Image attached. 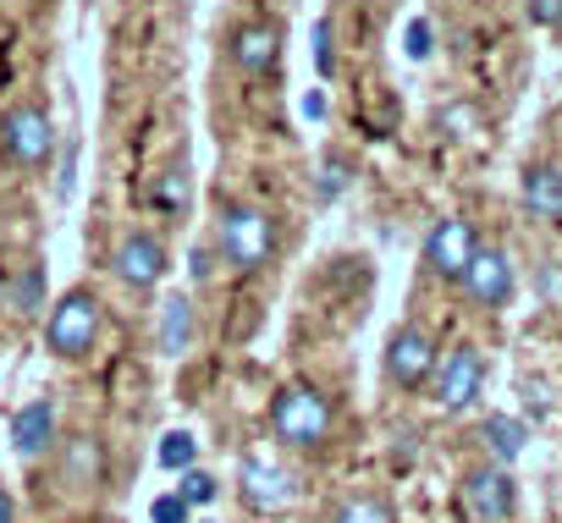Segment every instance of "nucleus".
<instances>
[{"label": "nucleus", "mask_w": 562, "mask_h": 523, "mask_svg": "<svg viewBox=\"0 0 562 523\" xmlns=\"http://www.w3.org/2000/svg\"><path fill=\"white\" fill-rule=\"evenodd\" d=\"M40 287H45V282H40V265H23V276H18V309H23V315L40 309Z\"/></svg>", "instance_id": "4be33fe9"}, {"label": "nucleus", "mask_w": 562, "mask_h": 523, "mask_svg": "<svg viewBox=\"0 0 562 523\" xmlns=\"http://www.w3.org/2000/svg\"><path fill=\"white\" fill-rule=\"evenodd\" d=\"M480 386H485V353H480L474 342L452 348L447 364H441V380H436V402H441L447 413H463V408H474Z\"/></svg>", "instance_id": "6e6552de"}, {"label": "nucleus", "mask_w": 562, "mask_h": 523, "mask_svg": "<svg viewBox=\"0 0 562 523\" xmlns=\"http://www.w3.org/2000/svg\"><path fill=\"white\" fill-rule=\"evenodd\" d=\"M474 253H480V237H474V226L458 220V215L436 220L430 237H425V265H430V276H441V282H463V271L474 265Z\"/></svg>", "instance_id": "39448f33"}, {"label": "nucleus", "mask_w": 562, "mask_h": 523, "mask_svg": "<svg viewBox=\"0 0 562 523\" xmlns=\"http://www.w3.org/2000/svg\"><path fill=\"white\" fill-rule=\"evenodd\" d=\"M182 501H188V507H204V501H215V479H210V474H193V468H182Z\"/></svg>", "instance_id": "412c9836"}, {"label": "nucleus", "mask_w": 562, "mask_h": 523, "mask_svg": "<svg viewBox=\"0 0 562 523\" xmlns=\"http://www.w3.org/2000/svg\"><path fill=\"white\" fill-rule=\"evenodd\" d=\"M430 369H436V342L419 326L392 331V342H386V380L403 386V391H419L430 380Z\"/></svg>", "instance_id": "0eeeda50"}, {"label": "nucleus", "mask_w": 562, "mask_h": 523, "mask_svg": "<svg viewBox=\"0 0 562 523\" xmlns=\"http://www.w3.org/2000/svg\"><path fill=\"white\" fill-rule=\"evenodd\" d=\"M480 309H502V304H513V293H518V276H513V259L502 253V248H480L474 253V265L463 271V282H458Z\"/></svg>", "instance_id": "1a4fd4ad"}, {"label": "nucleus", "mask_w": 562, "mask_h": 523, "mask_svg": "<svg viewBox=\"0 0 562 523\" xmlns=\"http://www.w3.org/2000/svg\"><path fill=\"white\" fill-rule=\"evenodd\" d=\"M342 187H348V160L342 155H326V166H321V198L331 204Z\"/></svg>", "instance_id": "aec40b11"}, {"label": "nucleus", "mask_w": 562, "mask_h": 523, "mask_svg": "<svg viewBox=\"0 0 562 523\" xmlns=\"http://www.w3.org/2000/svg\"><path fill=\"white\" fill-rule=\"evenodd\" d=\"M529 23L535 29H557L562 23V0H529Z\"/></svg>", "instance_id": "b1692460"}, {"label": "nucleus", "mask_w": 562, "mask_h": 523, "mask_svg": "<svg viewBox=\"0 0 562 523\" xmlns=\"http://www.w3.org/2000/svg\"><path fill=\"white\" fill-rule=\"evenodd\" d=\"M270 430L288 446H321L331 435V402L315 386H288L270 402Z\"/></svg>", "instance_id": "f03ea898"}, {"label": "nucleus", "mask_w": 562, "mask_h": 523, "mask_svg": "<svg viewBox=\"0 0 562 523\" xmlns=\"http://www.w3.org/2000/svg\"><path fill=\"white\" fill-rule=\"evenodd\" d=\"M182 198H188V182H182V177H166V182H160V204H166V209H177Z\"/></svg>", "instance_id": "cd10ccee"}, {"label": "nucleus", "mask_w": 562, "mask_h": 523, "mask_svg": "<svg viewBox=\"0 0 562 523\" xmlns=\"http://www.w3.org/2000/svg\"><path fill=\"white\" fill-rule=\"evenodd\" d=\"M116 276L127 282V287H138V293H149L160 276H166V248L149 237V231H133V237H122V248H116Z\"/></svg>", "instance_id": "9b49d317"}, {"label": "nucleus", "mask_w": 562, "mask_h": 523, "mask_svg": "<svg viewBox=\"0 0 562 523\" xmlns=\"http://www.w3.org/2000/svg\"><path fill=\"white\" fill-rule=\"evenodd\" d=\"M463 512H469L474 523H507V518L518 512L513 474H507V468H491V463L469 468V474H463Z\"/></svg>", "instance_id": "423d86ee"}, {"label": "nucleus", "mask_w": 562, "mask_h": 523, "mask_svg": "<svg viewBox=\"0 0 562 523\" xmlns=\"http://www.w3.org/2000/svg\"><path fill=\"white\" fill-rule=\"evenodd\" d=\"M480 435H485V446L496 452V463H513V457L524 452V441H529V430H524L513 413H491V419L480 424Z\"/></svg>", "instance_id": "2eb2a0df"}, {"label": "nucleus", "mask_w": 562, "mask_h": 523, "mask_svg": "<svg viewBox=\"0 0 562 523\" xmlns=\"http://www.w3.org/2000/svg\"><path fill=\"white\" fill-rule=\"evenodd\" d=\"M0 298H7V282H0Z\"/></svg>", "instance_id": "2f4dec72"}, {"label": "nucleus", "mask_w": 562, "mask_h": 523, "mask_svg": "<svg viewBox=\"0 0 562 523\" xmlns=\"http://www.w3.org/2000/svg\"><path fill=\"white\" fill-rule=\"evenodd\" d=\"M155 523H188V501L182 496H160L155 501Z\"/></svg>", "instance_id": "a878e982"}, {"label": "nucleus", "mask_w": 562, "mask_h": 523, "mask_svg": "<svg viewBox=\"0 0 562 523\" xmlns=\"http://www.w3.org/2000/svg\"><path fill=\"white\" fill-rule=\"evenodd\" d=\"M193 452H199L193 435H188V430H171V435L160 441V468H171V474H177V468H193Z\"/></svg>", "instance_id": "6ab92c4d"}, {"label": "nucleus", "mask_w": 562, "mask_h": 523, "mask_svg": "<svg viewBox=\"0 0 562 523\" xmlns=\"http://www.w3.org/2000/svg\"><path fill=\"white\" fill-rule=\"evenodd\" d=\"M540 298L546 304H562V265H546L540 271Z\"/></svg>", "instance_id": "bb28decb"}, {"label": "nucleus", "mask_w": 562, "mask_h": 523, "mask_svg": "<svg viewBox=\"0 0 562 523\" xmlns=\"http://www.w3.org/2000/svg\"><path fill=\"white\" fill-rule=\"evenodd\" d=\"M100 337V298L94 293H67L56 309H50V326H45V348L56 359H83Z\"/></svg>", "instance_id": "7ed1b4c3"}, {"label": "nucleus", "mask_w": 562, "mask_h": 523, "mask_svg": "<svg viewBox=\"0 0 562 523\" xmlns=\"http://www.w3.org/2000/svg\"><path fill=\"white\" fill-rule=\"evenodd\" d=\"M524 209H529L535 220L562 226V171H557V166H529V171H524Z\"/></svg>", "instance_id": "ddd939ff"}, {"label": "nucleus", "mask_w": 562, "mask_h": 523, "mask_svg": "<svg viewBox=\"0 0 562 523\" xmlns=\"http://www.w3.org/2000/svg\"><path fill=\"white\" fill-rule=\"evenodd\" d=\"M315 72L331 78V23H326V18L315 23Z\"/></svg>", "instance_id": "5701e85b"}, {"label": "nucleus", "mask_w": 562, "mask_h": 523, "mask_svg": "<svg viewBox=\"0 0 562 523\" xmlns=\"http://www.w3.org/2000/svg\"><path fill=\"white\" fill-rule=\"evenodd\" d=\"M72 182H78V144L67 149V166H61V198H72Z\"/></svg>", "instance_id": "c85d7f7f"}, {"label": "nucleus", "mask_w": 562, "mask_h": 523, "mask_svg": "<svg viewBox=\"0 0 562 523\" xmlns=\"http://www.w3.org/2000/svg\"><path fill=\"white\" fill-rule=\"evenodd\" d=\"M193 342V304L188 298H171L166 309H160V353H182Z\"/></svg>", "instance_id": "dca6fc26"}, {"label": "nucleus", "mask_w": 562, "mask_h": 523, "mask_svg": "<svg viewBox=\"0 0 562 523\" xmlns=\"http://www.w3.org/2000/svg\"><path fill=\"white\" fill-rule=\"evenodd\" d=\"M276 56H281V29L276 23H243L232 34V61L243 72H270Z\"/></svg>", "instance_id": "f8f14e48"}, {"label": "nucleus", "mask_w": 562, "mask_h": 523, "mask_svg": "<svg viewBox=\"0 0 562 523\" xmlns=\"http://www.w3.org/2000/svg\"><path fill=\"white\" fill-rule=\"evenodd\" d=\"M304 116H310V122H326V94H321V89L304 94Z\"/></svg>", "instance_id": "c756f323"}, {"label": "nucleus", "mask_w": 562, "mask_h": 523, "mask_svg": "<svg viewBox=\"0 0 562 523\" xmlns=\"http://www.w3.org/2000/svg\"><path fill=\"white\" fill-rule=\"evenodd\" d=\"M12 518H18V501H12L7 485H0V523H12Z\"/></svg>", "instance_id": "7c9ffc66"}, {"label": "nucleus", "mask_w": 562, "mask_h": 523, "mask_svg": "<svg viewBox=\"0 0 562 523\" xmlns=\"http://www.w3.org/2000/svg\"><path fill=\"white\" fill-rule=\"evenodd\" d=\"M215 237H221V253H226V265L232 271H259L270 248H276V231H270V215L243 204V198H226L221 215H215Z\"/></svg>", "instance_id": "f257e3e1"}, {"label": "nucleus", "mask_w": 562, "mask_h": 523, "mask_svg": "<svg viewBox=\"0 0 562 523\" xmlns=\"http://www.w3.org/2000/svg\"><path fill=\"white\" fill-rule=\"evenodd\" d=\"M67 479H72V485H100V479H105V457H100V446H94L89 435H78V441L67 446Z\"/></svg>", "instance_id": "f3484780"}, {"label": "nucleus", "mask_w": 562, "mask_h": 523, "mask_svg": "<svg viewBox=\"0 0 562 523\" xmlns=\"http://www.w3.org/2000/svg\"><path fill=\"white\" fill-rule=\"evenodd\" d=\"M237 485H243V501H248L254 512H281V507L293 501V479H288V468H276V463H265V457H243Z\"/></svg>", "instance_id": "9d476101"}, {"label": "nucleus", "mask_w": 562, "mask_h": 523, "mask_svg": "<svg viewBox=\"0 0 562 523\" xmlns=\"http://www.w3.org/2000/svg\"><path fill=\"white\" fill-rule=\"evenodd\" d=\"M408 56H414V61H425V56H430V23H425V18H414V23H408Z\"/></svg>", "instance_id": "393cba45"}, {"label": "nucleus", "mask_w": 562, "mask_h": 523, "mask_svg": "<svg viewBox=\"0 0 562 523\" xmlns=\"http://www.w3.org/2000/svg\"><path fill=\"white\" fill-rule=\"evenodd\" d=\"M337 523H392V507L381 496H348L337 507Z\"/></svg>", "instance_id": "a211bd4d"}, {"label": "nucleus", "mask_w": 562, "mask_h": 523, "mask_svg": "<svg viewBox=\"0 0 562 523\" xmlns=\"http://www.w3.org/2000/svg\"><path fill=\"white\" fill-rule=\"evenodd\" d=\"M50 435H56V402H29V408H18V419H12V446H18L23 457H40V452L50 446Z\"/></svg>", "instance_id": "4468645a"}, {"label": "nucleus", "mask_w": 562, "mask_h": 523, "mask_svg": "<svg viewBox=\"0 0 562 523\" xmlns=\"http://www.w3.org/2000/svg\"><path fill=\"white\" fill-rule=\"evenodd\" d=\"M0 149H7L12 166H29L40 171L56 149V127H50V111L45 105H12L7 122H0Z\"/></svg>", "instance_id": "20e7f679"}]
</instances>
